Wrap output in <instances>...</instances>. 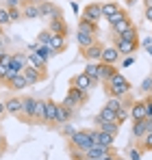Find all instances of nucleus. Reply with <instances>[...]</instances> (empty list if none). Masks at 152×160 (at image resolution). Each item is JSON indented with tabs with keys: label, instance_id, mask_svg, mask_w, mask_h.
<instances>
[{
	"label": "nucleus",
	"instance_id": "f257e3e1",
	"mask_svg": "<svg viewBox=\"0 0 152 160\" xmlns=\"http://www.w3.org/2000/svg\"><path fill=\"white\" fill-rule=\"evenodd\" d=\"M102 84H104V93L109 98H126L128 93H130V82L120 72H115L111 78L106 80V82H102Z\"/></svg>",
	"mask_w": 152,
	"mask_h": 160
},
{
	"label": "nucleus",
	"instance_id": "f03ea898",
	"mask_svg": "<svg viewBox=\"0 0 152 160\" xmlns=\"http://www.w3.org/2000/svg\"><path fill=\"white\" fill-rule=\"evenodd\" d=\"M68 145L70 147H76V149H91L96 143H94V136H91V130H76L70 138H68Z\"/></svg>",
	"mask_w": 152,
	"mask_h": 160
},
{
	"label": "nucleus",
	"instance_id": "7ed1b4c3",
	"mask_svg": "<svg viewBox=\"0 0 152 160\" xmlns=\"http://www.w3.org/2000/svg\"><path fill=\"white\" fill-rule=\"evenodd\" d=\"M87 100H89V91H80V89H76V87H70V89H68V95H65V100H63L61 104H65L68 108L76 110V108L83 106Z\"/></svg>",
	"mask_w": 152,
	"mask_h": 160
},
{
	"label": "nucleus",
	"instance_id": "20e7f679",
	"mask_svg": "<svg viewBox=\"0 0 152 160\" xmlns=\"http://www.w3.org/2000/svg\"><path fill=\"white\" fill-rule=\"evenodd\" d=\"M98 84H100V80L98 78H89L85 72L72 76V80H70V87H76V89H80V91H91V89L98 87Z\"/></svg>",
	"mask_w": 152,
	"mask_h": 160
},
{
	"label": "nucleus",
	"instance_id": "39448f33",
	"mask_svg": "<svg viewBox=\"0 0 152 160\" xmlns=\"http://www.w3.org/2000/svg\"><path fill=\"white\" fill-rule=\"evenodd\" d=\"M41 0H22L20 7H22V13H24V20H41V9H39Z\"/></svg>",
	"mask_w": 152,
	"mask_h": 160
},
{
	"label": "nucleus",
	"instance_id": "423d86ee",
	"mask_svg": "<svg viewBox=\"0 0 152 160\" xmlns=\"http://www.w3.org/2000/svg\"><path fill=\"white\" fill-rule=\"evenodd\" d=\"M4 106H7V112L15 119H22L24 115V102H22V95H11L4 100Z\"/></svg>",
	"mask_w": 152,
	"mask_h": 160
},
{
	"label": "nucleus",
	"instance_id": "0eeeda50",
	"mask_svg": "<svg viewBox=\"0 0 152 160\" xmlns=\"http://www.w3.org/2000/svg\"><path fill=\"white\" fill-rule=\"evenodd\" d=\"M22 102H24V115L20 121L24 123H35V112H37V98L33 95H22Z\"/></svg>",
	"mask_w": 152,
	"mask_h": 160
},
{
	"label": "nucleus",
	"instance_id": "6e6552de",
	"mask_svg": "<svg viewBox=\"0 0 152 160\" xmlns=\"http://www.w3.org/2000/svg\"><path fill=\"white\" fill-rule=\"evenodd\" d=\"M111 39H113V46L117 48V52L122 54V58L124 56H130V54L139 48V41H126V39L117 37V35H111Z\"/></svg>",
	"mask_w": 152,
	"mask_h": 160
},
{
	"label": "nucleus",
	"instance_id": "1a4fd4ad",
	"mask_svg": "<svg viewBox=\"0 0 152 160\" xmlns=\"http://www.w3.org/2000/svg\"><path fill=\"white\" fill-rule=\"evenodd\" d=\"M22 74L26 76V80H28V84H30V87L48 80V69H37V67H33V65H26Z\"/></svg>",
	"mask_w": 152,
	"mask_h": 160
},
{
	"label": "nucleus",
	"instance_id": "9d476101",
	"mask_svg": "<svg viewBox=\"0 0 152 160\" xmlns=\"http://www.w3.org/2000/svg\"><path fill=\"white\" fill-rule=\"evenodd\" d=\"M46 128H59V102L46 100Z\"/></svg>",
	"mask_w": 152,
	"mask_h": 160
},
{
	"label": "nucleus",
	"instance_id": "9b49d317",
	"mask_svg": "<svg viewBox=\"0 0 152 160\" xmlns=\"http://www.w3.org/2000/svg\"><path fill=\"white\" fill-rule=\"evenodd\" d=\"M80 18H85V20H89V22H100L102 18V2H89L85 9H83V13H80Z\"/></svg>",
	"mask_w": 152,
	"mask_h": 160
},
{
	"label": "nucleus",
	"instance_id": "f8f14e48",
	"mask_svg": "<svg viewBox=\"0 0 152 160\" xmlns=\"http://www.w3.org/2000/svg\"><path fill=\"white\" fill-rule=\"evenodd\" d=\"M102 50H104V46H102L100 41H96V43H91L89 48L80 50V54H83V58H85L87 63H100V58H102Z\"/></svg>",
	"mask_w": 152,
	"mask_h": 160
},
{
	"label": "nucleus",
	"instance_id": "ddd939ff",
	"mask_svg": "<svg viewBox=\"0 0 152 160\" xmlns=\"http://www.w3.org/2000/svg\"><path fill=\"white\" fill-rule=\"evenodd\" d=\"M39 9H41V20H46V22H50L52 18H63L61 9H59L54 2H50V0H41Z\"/></svg>",
	"mask_w": 152,
	"mask_h": 160
},
{
	"label": "nucleus",
	"instance_id": "4468645a",
	"mask_svg": "<svg viewBox=\"0 0 152 160\" xmlns=\"http://www.w3.org/2000/svg\"><path fill=\"white\" fill-rule=\"evenodd\" d=\"M46 28L50 30L52 35H59V37H68L70 35V26H68L65 18H52Z\"/></svg>",
	"mask_w": 152,
	"mask_h": 160
},
{
	"label": "nucleus",
	"instance_id": "2eb2a0df",
	"mask_svg": "<svg viewBox=\"0 0 152 160\" xmlns=\"http://www.w3.org/2000/svg\"><path fill=\"white\" fill-rule=\"evenodd\" d=\"M91 136H94V143L96 145H104V147H113V143H115V136L109 132H104L100 128H96V130H91Z\"/></svg>",
	"mask_w": 152,
	"mask_h": 160
},
{
	"label": "nucleus",
	"instance_id": "dca6fc26",
	"mask_svg": "<svg viewBox=\"0 0 152 160\" xmlns=\"http://www.w3.org/2000/svg\"><path fill=\"white\" fill-rule=\"evenodd\" d=\"M113 154H115V149L104 147V145H94L91 149H87V158H91V160H100L104 156H113Z\"/></svg>",
	"mask_w": 152,
	"mask_h": 160
},
{
	"label": "nucleus",
	"instance_id": "f3484780",
	"mask_svg": "<svg viewBox=\"0 0 152 160\" xmlns=\"http://www.w3.org/2000/svg\"><path fill=\"white\" fill-rule=\"evenodd\" d=\"M120 58H122V54L117 52V48H115V46H104L100 63H109V65H115V63H117Z\"/></svg>",
	"mask_w": 152,
	"mask_h": 160
},
{
	"label": "nucleus",
	"instance_id": "a211bd4d",
	"mask_svg": "<svg viewBox=\"0 0 152 160\" xmlns=\"http://www.w3.org/2000/svg\"><path fill=\"white\" fill-rule=\"evenodd\" d=\"M28 65V54L26 52H15V54H11V69H15V72H24V67Z\"/></svg>",
	"mask_w": 152,
	"mask_h": 160
},
{
	"label": "nucleus",
	"instance_id": "6ab92c4d",
	"mask_svg": "<svg viewBox=\"0 0 152 160\" xmlns=\"http://www.w3.org/2000/svg\"><path fill=\"white\" fill-rule=\"evenodd\" d=\"M130 117H133V121H141V119L148 117V112H146V102H144V100H135V102H133V106H130Z\"/></svg>",
	"mask_w": 152,
	"mask_h": 160
},
{
	"label": "nucleus",
	"instance_id": "aec40b11",
	"mask_svg": "<svg viewBox=\"0 0 152 160\" xmlns=\"http://www.w3.org/2000/svg\"><path fill=\"white\" fill-rule=\"evenodd\" d=\"M4 87H7L9 91H22V89L30 87V84H28V80H26V76H24V74H18V76H15L13 80H9V82H7Z\"/></svg>",
	"mask_w": 152,
	"mask_h": 160
},
{
	"label": "nucleus",
	"instance_id": "412c9836",
	"mask_svg": "<svg viewBox=\"0 0 152 160\" xmlns=\"http://www.w3.org/2000/svg\"><path fill=\"white\" fill-rule=\"evenodd\" d=\"M96 41H98V37H96V35H87V32L76 30V43H78V48H80V50L89 48V46H91V43H96Z\"/></svg>",
	"mask_w": 152,
	"mask_h": 160
},
{
	"label": "nucleus",
	"instance_id": "4be33fe9",
	"mask_svg": "<svg viewBox=\"0 0 152 160\" xmlns=\"http://www.w3.org/2000/svg\"><path fill=\"white\" fill-rule=\"evenodd\" d=\"M52 48V52L54 54H61V52H65L68 50V37H59V35H52V39H50V43H48Z\"/></svg>",
	"mask_w": 152,
	"mask_h": 160
},
{
	"label": "nucleus",
	"instance_id": "5701e85b",
	"mask_svg": "<svg viewBox=\"0 0 152 160\" xmlns=\"http://www.w3.org/2000/svg\"><path fill=\"white\" fill-rule=\"evenodd\" d=\"M26 54H28V65H33L37 69H48V61L37 52V50L35 52H26Z\"/></svg>",
	"mask_w": 152,
	"mask_h": 160
},
{
	"label": "nucleus",
	"instance_id": "b1692460",
	"mask_svg": "<svg viewBox=\"0 0 152 160\" xmlns=\"http://www.w3.org/2000/svg\"><path fill=\"white\" fill-rule=\"evenodd\" d=\"M76 30L87 32V35H96V37H98V24H96V22L85 20V18H80V20H78V26H76Z\"/></svg>",
	"mask_w": 152,
	"mask_h": 160
},
{
	"label": "nucleus",
	"instance_id": "393cba45",
	"mask_svg": "<svg viewBox=\"0 0 152 160\" xmlns=\"http://www.w3.org/2000/svg\"><path fill=\"white\" fill-rule=\"evenodd\" d=\"M98 121H115V123H117V112L111 110V108L104 104V106L100 108V112L96 115V123H98Z\"/></svg>",
	"mask_w": 152,
	"mask_h": 160
},
{
	"label": "nucleus",
	"instance_id": "a878e982",
	"mask_svg": "<svg viewBox=\"0 0 152 160\" xmlns=\"http://www.w3.org/2000/svg\"><path fill=\"white\" fill-rule=\"evenodd\" d=\"M98 69H100V82H106V80L117 72V67L115 65H109V63H98Z\"/></svg>",
	"mask_w": 152,
	"mask_h": 160
},
{
	"label": "nucleus",
	"instance_id": "bb28decb",
	"mask_svg": "<svg viewBox=\"0 0 152 160\" xmlns=\"http://www.w3.org/2000/svg\"><path fill=\"white\" fill-rule=\"evenodd\" d=\"M35 123L46 126V100H37V112H35Z\"/></svg>",
	"mask_w": 152,
	"mask_h": 160
},
{
	"label": "nucleus",
	"instance_id": "cd10ccee",
	"mask_svg": "<svg viewBox=\"0 0 152 160\" xmlns=\"http://www.w3.org/2000/svg\"><path fill=\"white\" fill-rule=\"evenodd\" d=\"M130 26H133V22H130V18L126 15V18H122L117 24H113V26H111V35H122V32L128 30Z\"/></svg>",
	"mask_w": 152,
	"mask_h": 160
},
{
	"label": "nucleus",
	"instance_id": "c85d7f7f",
	"mask_svg": "<svg viewBox=\"0 0 152 160\" xmlns=\"http://www.w3.org/2000/svg\"><path fill=\"white\" fill-rule=\"evenodd\" d=\"M72 108H68L65 104H61L59 102V126H63V123H70L72 121Z\"/></svg>",
	"mask_w": 152,
	"mask_h": 160
},
{
	"label": "nucleus",
	"instance_id": "c756f323",
	"mask_svg": "<svg viewBox=\"0 0 152 160\" xmlns=\"http://www.w3.org/2000/svg\"><path fill=\"white\" fill-rule=\"evenodd\" d=\"M120 11H122L120 2H102V15L104 18H111V15L120 13Z\"/></svg>",
	"mask_w": 152,
	"mask_h": 160
},
{
	"label": "nucleus",
	"instance_id": "7c9ffc66",
	"mask_svg": "<svg viewBox=\"0 0 152 160\" xmlns=\"http://www.w3.org/2000/svg\"><path fill=\"white\" fill-rule=\"evenodd\" d=\"M146 134H148L146 119H141V121H133V136H135V138H144Z\"/></svg>",
	"mask_w": 152,
	"mask_h": 160
},
{
	"label": "nucleus",
	"instance_id": "2f4dec72",
	"mask_svg": "<svg viewBox=\"0 0 152 160\" xmlns=\"http://www.w3.org/2000/svg\"><path fill=\"white\" fill-rule=\"evenodd\" d=\"M96 126L100 130H104V132L113 134V136H117V132H120V123H115V121H98Z\"/></svg>",
	"mask_w": 152,
	"mask_h": 160
},
{
	"label": "nucleus",
	"instance_id": "473e14b6",
	"mask_svg": "<svg viewBox=\"0 0 152 160\" xmlns=\"http://www.w3.org/2000/svg\"><path fill=\"white\" fill-rule=\"evenodd\" d=\"M117 37H122V39H126V41H139V30H137V26L133 24L128 30H124V32L117 35Z\"/></svg>",
	"mask_w": 152,
	"mask_h": 160
},
{
	"label": "nucleus",
	"instance_id": "72a5a7b5",
	"mask_svg": "<svg viewBox=\"0 0 152 160\" xmlns=\"http://www.w3.org/2000/svg\"><path fill=\"white\" fill-rule=\"evenodd\" d=\"M50 39H52V32L48 30V28H44L41 32H37V43H39V46H48Z\"/></svg>",
	"mask_w": 152,
	"mask_h": 160
},
{
	"label": "nucleus",
	"instance_id": "f704fd0d",
	"mask_svg": "<svg viewBox=\"0 0 152 160\" xmlns=\"http://www.w3.org/2000/svg\"><path fill=\"white\" fill-rule=\"evenodd\" d=\"M9 9V15H11V22H20L24 20V13H22V7H7Z\"/></svg>",
	"mask_w": 152,
	"mask_h": 160
},
{
	"label": "nucleus",
	"instance_id": "c9c22d12",
	"mask_svg": "<svg viewBox=\"0 0 152 160\" xmlns=\"http://www.w3.org/2000/svg\"><path fill=\"white\" fill-rule=\"evenodd\" d=\"M85 74H87L89 78H98V80H100V69H98V63H87Z\"/></svg>",
	"mask_w": 152,
	"mask_h": 160
},
{
	"label": "nucleus",
	"instance_id": "e433bc0d",
	"mask_svg": "<svg viewBox=\"0 0 152 160\" xmlns=\"http://www.w3.org/2000/svg\"><path fill=\"white\" fill-rule=\"evenodd\" d=\"M9 24H13V22H11V15H9V9L2 4L0 7V26H9Z\"/></svg>",
	"mask_w": 152,
	"mask_h": 160
},
{
	"label": "nucleus",
	"instance_id": "4c0bfd02",
	"mask_svg": "<svg viewBox=\"0 0 152 160\" xmlns=\"http://www.w3.org/2000/svg\"><path fill=\"white\" fill-rule=\"evenodd\" d=\"M122 104H124V98H109L106 100V106L111 108V110H115V112L122 108Z\"/></svg>",
	"mask_w": 152,
	"mask_h": 160
},
{
	"label": "nucleus",
	"instance_id": "58836bf2",
	"mask_svg": "<svg viewBox=\"0 0 152 160\" xmlns=\"http://www.w3.org/2000/svg\"><path fill=\"white\" fill-rule=\"evenodd\" d=\"M70 158L72 160H87V152L76 149V147H70Z\"/></svg>",
	"mask_w": 152,
	"mask_h": 160
},
{
	"label": "nucleus",
	"instance_id": "ea45409f",
	"mask_svg": "<svg viewBox=\"0 0 152 160\" xmlns=\"http://www.w3.org/2000/svg\"><path fill=\"white\" fill-rule=\"evenodd\" d=\"M126 15H128V13L124 11V9H122L120 13H115V15H111V18H106V22H109V26H113V24H117V22H120L122 18H126Z\"/></svg>",
	"mask_w": 152,
	"mask_h": 160
},
{
	"label": "nucleus",
	"instance_id": "a19ab883",
	"mask_svg": "<svg viewBox=\"0 0 152 160\" xmlns=\"http://www.w3.org/2000/svg\"><path fill=\"white\" fill-rule=\"evenodd\" d=\"M59 132L63 134L65 138H70V136H72V134H74L76 130H74V128H72V126H70V123H63V126H59Z\"/></svg>",
	"mask_w": 152,
	"mask_h": 160
},
{
	"label": "nucleus",
	"instance_id": "79ce46f5",
	"mask_svg": "<svg viewBox=\"0 0 152 160\" xmlns=\"http://www.w3.org/2000/svg\"><path fill=\"white\" fill-rule=\"evenodd\" d=\"M7 152H9V141H7V136H4V134L0 132V158H2Z\"/></svg>",
	"mask_w": 152,
	"mask_h": 160
},
{
	"label": "nucleus",
	"instance_id": "37998d69",
	"mask_svg": "<svg viewBox=\"0 0 152 160\" xmlns=\"http://www.w3.org/2000/svg\"><path fill=\"white\" fill-rule=\"evenodd\" d=\"M141 91H144V93H150L152 91V76L144 78V82H141Z\"/></svg>",
	"mask_w": 152,
	"mask_h": 160
},
{
	"label": "nucleus",
	"instance_id": "c03bdc74",
	"mask_svg": "<svg viewBox=\"0 0 152 160\" xmlns=\"http://www.w3.org/2000/svg\"><path fill=\"white\" fill-rule=\"evenodd\" d=\"M128 156H130V160H141V149H139V147H133V149L128 152Z\"/></svg>",
	"mask_w": 152,
	"mask_h": 160
},
{
	"label": "nucleus",
	"instance_id": "a18cd8bd",
	"mask_svg": "<svg viewBox=\"0 0 152 160\" xmlns=\"http://www.w3.org/2000/svg\"><path fill=\"white\" fill-rule=\"evenodd\" d=\"M146 102V112H148V117H152V95L148 93V98L144 100Z\"/></svg>",
	"mask_w": 152,
	"mask_h": 160
},
{
	"label": "nucleus",
	"instance_id": "49530a36",
	"mask_svg": "<svg viewBox=\"0 0 152 160\" xmlns=\"http://www.w3.org/2000/svg\"><path fill=\"white\" fill-rule=\"evenodd\" d=\"M9 65H4V63H0V78H2V82H4V78H7V74H9Z\"/></svg>",
	"mask_w": 152,
	"mask_h": 160
},
{
	"label": "nucleus",
	"instance_id": "de8ad7c7",
	"mask_svg": "<svg viewBox=\"0 0 152 160\" xmlns=\"http://www.w3.org/2000/svg\"><path fill=\"white\" fill-rule=\"evenodd\" d=\"M144 18L152 24V7H146V9H144Z\"/></svg>",
	"mask_w": 152,
	"mask_h": 160
},
{
	"label": "nucleus",
	"instance_id": "09e8293b",
	"mask_svg": "<svg viewBox=\"0 0 152 160\" xmlns=\"http://www.w3.org/2000/svg\"><path fill=\"white\" fill-rule=\"evenodd\" d=\"M133 63H135V56L130 54V56H124V63H122V65H124V67H130Z\"/></svg>",
	"mask_w": 152,
	"mask_h": 160
},
{
	"label": "nucleus",
	"instance_id": "8fccbe9b",
	"mask_svg": "<svg viewBox=\"0 0 152 160\" xmlns=\"http://www.w3.org/2000/svg\"><path fill=\"white\" fill-rule=\"evenodd\" d=\"M7 115H9V112H7V106H4V102L0 100V119H4Z\"/></svg>",
	"mask_w": 152,
	"mask_h": 160
},
{
	"label": "nucleus",
	"instance_id": "3c124183",
	"mask_svg": "<svg viewBox=\"0 0 152 160\" xmlns=\"http://www.w3.org/2000/svg\"><path fill=\"white\" fill-rule=\"evenodd\" d=\"M70 4H72V11H74V13H83V11H80V7L76 4V0H70Z\"/></svg>",
	"mask_w": 152,
	"mask_h": 160
},
{
	"label": "nucleus",
	"instance_id": "603ef678",
	"mask_svg": "<svg viewBox=\"0 0 152 160\" xmlns=\"http://www.w3.org/2000/svg\"><path fill=\"white\" fill-rule=\"evenodd\" d=\"M146 128H148V132H152V117H146Z\"/></svg>",
	"mask_w": 152,
	"mask_h": 160
},
{
	"label": "nucleus",
	"instance_id": "864d4df0",
	"mask_svg": "<svg viewBox=\"0 0 152 160\" xmlns=\"http://www.w3.org/2000/svg\"><path fill=\"white\" fill-rule=\"evenodd\" d=\"M100 160H120V156H117V154H113V156H104V158H100Z\"/></svg>",
	"mask_w": 152,
	"mask_h": 160
},
{
	"label": "nucleus",
	"instance_id": "5fc2aeb1",
	"mask_svg": "<svg viewBox=\"0 0 152 160\" xmlns=\"http://www.w3.org/2000/svg\"><path fill=\"white\" fill-rule=\"evenodd\" d=\"M141 43H144V46H146V48H148V46H152V39H150V37H148V39H144V41H141Z\"/></svg>",
	"mask_w": 152,
	"mask_h": 160
},
{
	"label": "nucleus",
	"instance_id": "6e6d98bb",
	"mask_svg": "<svg viewBox=\"0 0 152 160\" xmlns=\"http://www.w3.org/2000/svg\"><path fill=\"white\" fill-rule=\"evenodd\" d=\"M146 7H152V0H144V9Z\"/></svg>",
	"mask_w": 152,
	"mask_h": 160
},
{
	"label": "nucleus",
	"instance_id": "4d7b16f0",
	"mask_svg": "<svg viewBox=\"0 0 152 160\" xmlns=\"http://www.w3.org/2000/svg\"><path fill=\"white\" fill-rule=\"evenodd\" d=\"M2 30H4V26H0V39H2Z\"/></svg>",
	"mask_w": 152,
	"mask_h": 160
},
{
	"label": "nucleus",
	"instance_id": "13d9d810",
	"mask_svg": "<svg viewBox=\"0 0 152 160\" xmlns=\"http://www.w3.org/2000/svg\"><path fill=\"white\" fill-rule=\"evenodd\" d=\"M148 52H150V56H152V46H148Z\"/></svg>",
	"mask_w": 152,
	"mask_h": 160
},
{
	"label": "nucleus",
	"instance_id": "bf43d9fd",
	"mask_svg": "<svg viewBox=\"0 0 152 160\" xmlns=\"http://www.w3.org/2000/svg\"><path fill=\"white\" fill-rule=\"evenodd\" d=\"M126 2H128V4H135V0H126Z\"/></svg>",
	"mask_w": 152,
	"mask_h": 160
},
{
	"label": "nucleus",
	"instance_id": "052dcab7",
	"mask_svg": "<svg viewBox=\"0 0 152 160\" xmlns=\"http://www.w3.org/2000/svg\"><path fill=\"white\" fill-rule=\"evenodd\" d=\"M0 84H2V78H0Z\"/></svg>",
	"mask_w": 152,
	"mask_h": 160
},
{
	"label": "nucleus",
	"instance_id": "680f3d73",
	"mask_svg": "<svg viewBox=\"0 0 152 160\" xmlns=\"http://www.w3.org/2000/svg\"><path fill=\"white\" fill-rule=\"evenodd\" d=\"M87 160H91V158H87Z\"/></svg>",
	"mask_w": 152,
	"mask_h": 160
},
{
	"label": "nucleus",
	"instance_id": "e2e57ef3",
	"mask_svg": "<svg viewBox=\"0 0 152 160\" xmlns=\"http://www.w3.org/2000/svg\"><path fill=\"white\" fill-rule=\"evenodd\" d=\"M120 160H124V158H120Z\"/></svg>",
	"mask_w": 152,
	"mask_h": 160
}]
</instances>
